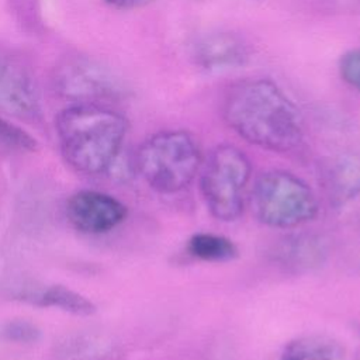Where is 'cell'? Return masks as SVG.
Segmentation results:
<instances>
[{
  "label": "cell",
  "instance_id": "5b68a950",
  "mask_svg": "<svg viewBox=\"0 0 360 360\" xmlns=\"http://www.w3.org/2000/svg\"><path fill=\"white\" fill-rule=\"evenodd\" d=\"M252 176L249 158L233 145L215 146L201 165L200 191L210 214L222 222L243 211V190Z\"/></svg>",
  "mask_w": 360,
  "mask_h": 360
},
{
  "label": "cell",
  "instance_id": "7c38bea8",
  "mask_svg": "<svg viewBox=\"0 0 360 360\" xmlns=\"http://www.w3.org/2000/svg\"><path fill=\"white\" fill-rule=\"evenodd\" d=\"M276 257L288 269L312 270L325 262L326 246L319 236L297 235L281 242Z\"/></svg>",
  "mask_w": 360,
  "mask_h": 360
},
{
  "label": "cell",
  "instance_id": "30bf717a",
  "mask_svg": "<svg viewBox=\"0 0 360 360\" xmlns=\"http://www.w3.org/2000/svg\"><path fill=\"white\" fill-rule=\"evenodd\" d=\"M323 187L333 205H345L360 195V153L343 152L326 165Z\"/></svg>",
  "mask_w": 360,
  "mask_h": 360
},
{
  "label": "cell",
  "instance_id": "5bb4252c",
  "mask_svg": "<svg viewBox=\"0 0 360 360\" xmlns=\"http://www.w3.org/2000/svg\"><path fill=\"white\" fill-rule=\"evenodd\" d=\"M187 252L194 259L211 263L231 262L238 257V246L229 238L211 232H197L187 240Z\"/></svg>",
  "mask_w": 360,
  "mask_h": 360
},
{
  "label": "cell",
  "instance_id": "8fae6325",
  "mask_svg": "<svg viewBox=\"0 0 360 360\" xmlns=\"http://www.w3.org/2000/svg\"><path fill=\"white\" fill-rule=\"evenodd\" d=\"M18 298L37 307H52L79 316H89L96 312V305L87 297L63 285L28 288L20 292Z\"/></svg>",
  "mask_w": 360,
  "mask_h": 360
},
{
  "label": "cell",
  "instance_id": "4fadbf2b",
  "mask_svg": "<svg viewBox=\"0 0 360 360\" xmlns=\"http://www.w3.org/2000/svg\"><path fill=\"white\" fill-rule=\"evenodd\" d=\"M278 360H346V350L326 335H304L288 342Z\"/></svg>",
  "mask_w": 360,
  "mask_h": 360
},
{
  "label": "cell",
  "instance_id": "e0dca14e",
  "mask_svg": "<svg viewBox=\"0 0 360 360\" xmlns=\"http://www.w3.org/2000/svg\"><path fill=\"white\" fill-rule=\"evenodd\" d=\"M338 69L342 80L360 93V46L346 51L339 59Z\"/></svg>",
  "mask_w": 360,
  "mask_h": 360
},
{
  "label": "cell",
  "instance_id": "9a60e30c",
  "mask_svg": "<svg viewBox=\"0 0 360 360\" xmlns=\"http://www.w3.org/2000/svg\"><path fill=\"white\" fill-rule=\"evenodd\" d=\"M41 336L37 325L25 319H11L0 325V339L13 343H35Z\"/></svg>",
  "mask_w": 360,
  "mask_h": 360
},
{
  "label": "cell",
  "instance_id": "7a4b0ae2",
  "mask_svg": "<svg viewBox=\"0 0 360 360\" xmlns=\"http://www.w3.org/2000/svg\"><path fill=\"white\" fill-rule=\"evenodd\" d=\"M66 163L83 174H100L118 158L128 132L127 118L98 103H73L55 121Z\"/></svg>",
  "mask_w": 360,
  "mask_h": 360
},
{
  "label": "cell",
  "instance_id": "52a82bcc",
  "mask_svg": "<svg viewBox=\"0 0 360 360\" xmlns=\"http://www.w3.org/2000/svg\"><path fill=\"white\" fill-rule=\"evenodd\" d=\"M0 111L20 120L41 114V96L30 68L18 58L0 52Z\"/></svg>",
  "mask_w": 360,
  "mask_h": 360
},
{
  "label": "cell",
  "instance_id": "9c48e42d",
  "mask_svg": "<svg viewBox=\"0 0 360 360\" xmlns=\"http://www.w3.org/2000/svg\"><path fill=\"white\" fill-rule=\"evenodd\" d=\"M191 56L195 65L207 72H226L245 66L250 51L239 35L215 31L204 34L194 42Z\"/></svg>",
  "mask_w": 360,
  "mask_h": 360
},
{
  "label": "cell",
  "instance_id": "277c9868",
  "mask_svg": "<svg viewBox=\"0 0 360 360\" xmlns=\"http://www.w3.org/2000/svg\"><path fill=\"white\" fill-rule=\"evenodd\" d=\"M250 207L260 224L278 229H291L312 221L319 208L312 188L285 170H267L256 179Z\"/></svg>",
  "mask_w": 360,
  "mask_h": 360
},
{
  "label": "cell",
  "instance_id": "ac0fdd59",
  "mask_svg": "<svg viewBox=\"0 0 360 360\" xmlns=\"http://www.w3.org/2000/svg\"><path fill=\"white\" fill-rule=\"evenodd\" d=\"M156 0H104L108 6L118 8V10H132V8H139L143 6H148Z\"/></svg>",
  "mask_w": 360,
  "mask_h": 360
},
{
  "label": "cell",
  "instance_id": "3957f363",
  "mask_svg": "<svg viewBox=\"0 0 360 360\" xmlns=\"http://www.w3.org/2000/svg\"><path fill=\"white\" fill-rule=\"evenodd\" d=\"M202 156L195 138L183 129H169L145 139L135 153V169L158 193L174 194L198 174Z\"/></svg>",
  "mask_w": 360,
  "mask_h": 360
},
{
  "label": "cell",
  "instance_id": "2e32d148",
  "mask_svg": "<svg viewBox=\"0 0 360 360\" xmlns=\"http://www.w3.org/2000/svg\"><path fill=\"white\" fill-rule=\"evenodd\" d=\"M0 143L18 149V150H35L37 149V141L25 132L22 128L11 124L10 121L0 117Z\"/></svg>",
  "mask_w": 360,
  "mask_h": 360
},
{
  "label": "cell",
  "instance_id": "6da1fadb",
  "mask_svg": "<svg viewBox=\"0 0 360 360\" xmlns=\"http://www.w3.org/2000/svg\"><path fill=\"white\" fill-rule=\"evenodd\" d=\"M222 115L242 139L271 152L294 150L304 138L301 111L269 79H252L232 86L225 96Z\"/></svg>",
  "mask_w": 360,
  "mask_h": 360
},
{
  "label": "cell",
  "instance_id": "ba28073f",
  "mask_svg": "<svg viewBox=\"0 0 360 360\" xmlns=\"http://www.w3.org/2000/svg\"><path fill=\"white\" fill-rule=\"evenodd\" d=\"M127 207L114 195L80 190L72 194L66 202V217L80 232L100 235L112 231L127 218Z\"/></svg>",
  "mask_w": 360,
  "mask_h": 360
},
{
  "label": "cell",
  "instance_id": "8992f818",
  "mask_svg": "<svg viewBox=\"0 0 360 360\" xmlns=\"http://www.w3.org/2000/svg\"><path fill=\"white\" fill-rule=\"evenodd\" d=\"M56 91L75 103H97L125 96L122 80L101 63L75 58L62 63L55 73Z\"/></svg>",
  "mask_w": 360,
  "mask_h": 360
}]
</instances>
